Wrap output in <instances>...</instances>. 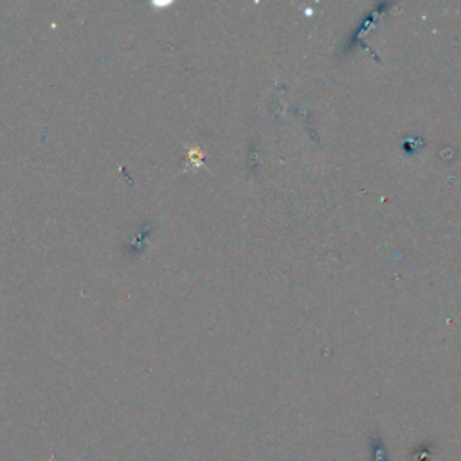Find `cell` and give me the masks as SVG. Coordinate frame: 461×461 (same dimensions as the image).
Listing matches in <instances>:
<instances>
[{
  "mask_svg": "<svg viewBox=\"0 0 461 461\" xmlns=\"http://www.w3.org/2000/svg\"><path fill=\"white\" fill-rule=\"evenodd\" d=\"M430 447H433L430 444L420 445L417 451H412L409 454V461H430V458H433V451H429Z\"/></svg>",
  "mask_w": 461,
  "mask_h": 461,
  "instance_id": "obj_3",
  "label": "cell"
},
{
  "mask_svg": "<svg viewBox=\"0 0 461 461\" xmlns=\"http://www.w3.org/2000/svg\"><path fill=\"white\" fill-rule=\"evenodd\" d=\"M417 146H424V141L420 139H406L403 141V148H406V152L408 153H415V148Z\"/></svg>",
  "mask_w": 461,
  "mask_h": 461,
  "instance_id": "obj_4",
  "label": "cell"
},
{
  "mask_svg": "<svg viewBox=\"0 0 461 461\" xmlns=\"http://www.w3.org/2000/svg\"><path fill=\"white\" fill-rule=\"evenodd\" d=\"M369 453H372V461H390L384 440H382L381 435H376V433L369 435Z\"/></svg>",
  "mask_w": 461,
  "mask_h": 461,
  "instance_id": "obj_1",
  "label": "cell"
},
{
  "mask_svg": "<svg viewBox=\"0 0 461 461\" xmlns=\"http://www.w3.org/2000/svg\"><path fill=\"white\" fill-rule=\"evenodd\" d=\"M204 166V152L198 146H193L186 153V161H184V170L186 168H202Z\"/></svg>",
  "mask_w": 461,
  "mask_h": 461,
  "instance_id": "obj_2",
  "label": "cell"
}]
</instances>
